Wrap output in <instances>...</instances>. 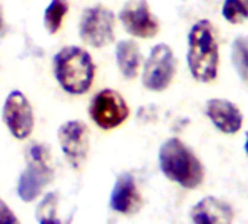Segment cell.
Listing matches in <instances>:
<instances>
[{
	"label": "cell",
	"mask_w": 248,
	"mask_h": 224,
	"mask_svg": "<svg viewBox=\"0 0 248 224\" xmlns=\"http://www.w3.org/2000/svg\"><path fill=\"white\" fill-rule=\"evenodd\" d=\"M187 63L193 78L199 82H212L219 70V46L213 25L202 19L188 33Z\"/></svg>",
	"instance_id": "6da1fadb"
},
{
	"label": "cell",
	"mask_w": 248,
	"mask_h": 224,
	"mask_svg": "<svg viewBox=\"0 0 248 224\" xmlns=\"http://www.w3.org/2000/svg\"><path fill=\"white\" fill-rule=\"evenodd\" d=\"M92 56L78 46L63 47L54 56V75L60 86L73 95L88 92L95 79Z\"/></svg>",
	"instance_id": "7a4b0ae2"
},
{
	"label": "cell",
	"mask_w": 248,
	"mask_h": 224,
	"mask_svg": "<svg viewBox=\"0 0 248 224\" xmlns=\"http://www.w3.org/2000/svg\"><path fill=\"white\" fill-rule=\"evenodd\" d=\"M162 173L187 189L197 188L204 177V169L194 153L178 138H171L159 150Z\"/></svg>",
	"instance_id": "3957f363"
},
{
	"label": "cell",
	"mask_w": 248,
	"mask_h": 224,
	"mask_svg": "<svg viewBox=\"0 0 248 224\" xmlns=\"http://www.w3.org/2000/svg\"><path fill=\"white\" fill-rule=\"evenodd\" d=\"M53 169L50 166V153L41 144H32L28 151V167L19 177L18 193L22 201H34L43 189L51 182Z\"/></svg>",
	"instance_id": "277c9868"
},
{
	"label": "cell",
	"mask_w": 248,
	"mask_h": 224,
	"mask_svg": "<svg viewBox=\"0 0 248 224\" xmlns=\"http://www.w3.org/2000/svg\"><path fill=\"white\" fill-rule=\"evenodd\" d=\"M115 15L105 6L96 5L83 11L79 22V35L93 49H102L112 43Z\"/></svg>",
	"instance_id": "5b68a950"
},
{
	"label": "cell",
	"mask_w": 248,
	"mask_h": 224,
	"mask_svg": "<svg viewBox=\"0 0 248 224\" xmlns=\"http://www.w3.org/2000/svg\"><path fill=\"white\" fill-rule=\"evenodd\" d=\"M130 108L123 95L114 89H101L91 101L89 116L104 131L118 128L127 121Z\"/></svg>",
	"instance_id": "8992f818"
},
{
	"label": "cell",
	"mask_w": 248,
	"mask_h": 224,
	"mask_svg": "<svg viewBox=\"0 0 248 224\" xmlns=\"http://www.w3.org/2000/svg\"><path fill=\"white\" fill-rule=\"evenodd\" d=\"M177 72V60L174 52L167 44H156L143 66L142 82L149 91H164L167 89Z\"/></svg>",
	"instance_id": "52a82bcc"
},
{
	"label": "cell",
	"mask_w": 248,
	"mask_h": 224,
	"mask_svg": "<svg viewBox=\"0 0 248 224\" xmlns=\"http://www.w3.org/2000/svg\"><path fill=\"white\" fill-rule=\"evenodd\" d=\"M3 119L11 134L18 139H27L35 125L32 105L21 91H12L3 105Z\"/></svg>",
	"instance_id": "ba28073f"
},
{
	"label": "cell",
	"mask_w": 248,
	"mask_h": 224,
	"mask_svg": "<svg viewBox=\"0 0 248 224\" xmlns=\"http://www.w3.org/2000/svg\"><path fill=\"white\" fill-rule=\"evenodd\" d=\"M62 150L75 169H80L89 153V129L80 121H69L59 129Z\"/></svg>",
	"instance_id": "9c48e42d"
},
{
	"label": "cell",
	"mask_w": 248,
	"mask_h": 224,
	"mask_svg": "<svg viewBox=\"0 0 248 224\" xmlns=\"http://www.w3.org/2000/svg\"><path fill=\"white\" fill-rule=\"evenodd\" d=\"M120 21L130 35L138 38H152L159 33V22L142 0L129 2L120 12Z\"/></svg>",
	"instance_id": "30bf717a"
},
{
	"label": "cell",
	"mask_w": 248,
	"mask_h": 224,
	"mask_svg": "<svg viewBox=\"0 0 248 224\" xmlns=\"http://www.w3.org/2000/svg\"><path fill=\"white\" fill-rule=\"evenodd\" d=\"M206 115L223 134H236L242 126V113L239 108L223 98L209 100L206 104Z\"/></svg>",
	"instance_id": "8fae6325"
},
{
	"label": "cell",
	"mask_w": 248,
	"mask_h": 224,
	"mask_svg": "<svg viewBox=\"0 0 248 224\" xmlns=\"http://www.w3.org/2000/svg\"><path fill=\"white\" fill-rule=\"evenodd\" d=\"M143 199L130 173H123L114 186L111 207L123 214H135L142 208Z\"/></svg>",
	"instance_id": "7c38bea8"
},
{
	"label": "cell",
	"mask_w": 248,
	"mask_h": 224,
	"mask_svg": "<svg viewBox=\"0 0 248 224\" xmlns=\"http://www.w3.org/2000/svg\"><path fill=\"white\" fill-rule=\"evenodd\" d=\"M191 218L194 224H232L233 211L226 202L207 196L193 208Z\"/></svg>",
	"instance_id": "4fadbf2b"
},
{
	"label": "cell",
	"mask_w": 248,
	"mask_h": 224,
	"mask_svg": "<svg viewBox=\"0 0 248 224\" xmlns=\"http://www.w3.org/2000/svg\"><path fill=\"white\" fill-rule=\"evenodd\" d=\"M115 60L121 75L126 79H135L142 65L139 46L133 40H121L115 47Z\"/></svg>",
	"instance_id": "5bb4252c"
},
{
	"label": "cell",
	"mask_w": 248,
	"mask_h": 224,
	"mask_svg": "<svg viewBox=\"0 0 248 224\" xmlns=\"http://www.w3.org/2000/svg\"><path fill=\"white\" fill-rule=\"evenodd\" d=\"M69 12L67 0H51L44 12V27L50 34H56L60 31L64 17Z\"/></svg>",
	"instance_id": "9a60e30c"
},
{
	"label": "cell",
	"mask_w": 248,
	"mask_h": 224,
	"mask_svg": "<svg viewBox=\"0 0 248 224\" xmlns=\"http://www.w3.org/2000/svg\"><path fill=\"white\" fill-rule=\"evenodd\" d=\"M232 62L236 73L248 85V38L238 37L232 44Z\"/></svg>",
	"instance_id": "2e32d148"
},
{
	"label": "cell",
	"mask_w": 248,
	"mask_h": 224,
	"mask_svg": "<svg viewBox=\"0 0 248 224\" xmlns=\"http://www.w3.org/2000/svg\"><path fill=\"white\" fill-rule=\"evenodd\" d=\"M223 18L231 24H242L248 19V0H225Z\"/></svg>",
	"instance_id": "e0dca14e"
},
{
	"label": "cell",
	"mask_w": 248,
	"mask_h": 224,
	"mask_svg": "<svg viewBox=\"0 0 248 224\" xmlns=\"http://www.w3.org/2000/svg\"><path fill=\"white\" fill-rule=\"evenodd\" d=\"M56 204H57V195L50 193L46 196V199L38 207V220L40 224H62L60 220L56 217Z\"/></svg>",
	"instance_id": "ac0fdd59"
},
{
	"label": "cell",
	"mask_w": 248,
	"mask_h": 224,
	"mask_svg": "<svg viewBox=\"0 0 248 224\" xmlns=\"http://www.w3.org/2000/svg\"><path fill=\"white\" fill-rule=\"evenodd\" d=\"M0 224H21L15 212L2 199H0Z\"/></svg>",
	"instance_id": "d6986e66"
},
{
	"label": "cell",
	"mask_w": 248,
	"mask_h": 224,
	"mask_svg": "<svg viewBox=\"0 0 248 224\" xmlns=\"http://www.w3.org/2000/svg\"><path fill=\"white\" fill-rule=\"evenodd\" d=\"M3 30H5V21H3V14H2V9H0V35L3 34Z\"/></svg>",
	"instance_id": "ffe728a7"
},
{
	"label": "cell",
	"mask_w": 248,
	"mask_h": 224,
	"mask_svg": "<svg viewBox=\"0 0 248 224\" xmlns=\"http://www.w3.org/2000/svg\"><path fill=\"white\" fill-rule=\"evenodd\" d=\"M245 151L248 154V132H247V139H245Z\"/></svg>",
	"instance_id": "44dd1931"
}]
</instances>
